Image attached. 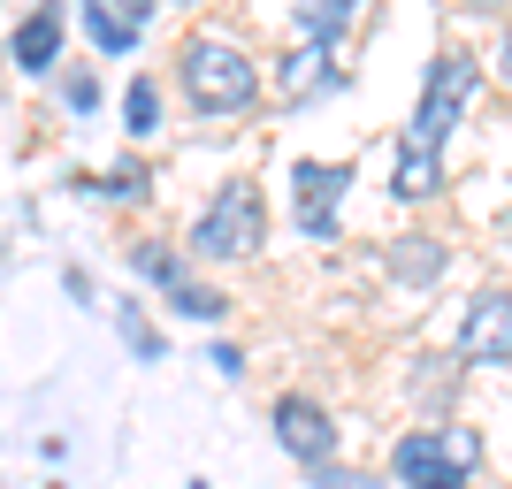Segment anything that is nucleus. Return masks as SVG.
Here are the masks:
<instances>
[{"instance_id": "1", "label": "nucleus", "mask_w": 512, "mask_h": 489, "mask_svg": "<svg viewBox=\"0 0 512 489\" xmlns=\"http://www.w3.org/2000/svg\"><path fill=\"white\" fill-rule=\"evenodd\" d=\"M184 92H192L207 115H237V107L260 100V69L245 62L230 39H207V31H199V39L184 46Z\"/></svg>"}, {"instance_id": "2", "label": "nucleus", "mask_w": 512, "mask_h": 489, "mask_svg": "<svg viewBox=\"0 0 512 489\" xmlns=\"http://www.w3.org/2000/svg\"><path fill=\"white\" fill-rule=\"evenodd\" d=\"M260 237H268V199H260V184H230V192L192 222V253L199 260H253Z\"/></svg>"}, {"instance_id": "3", "label": "nucleus", "mask_w": 512, "mask_h": 489, "mask_svg": "<svg viewBox=\"0 0 512 489\" xmlns=\"http://www.w3.org/2000/svg\"><path fill=\"white\" fill-rule=\"evenodd\" d=\"M474 54H444V62H428V92H421V107H413V123H406V138L398 146H413V153H444V138L459 130V107L474 100Z\"/></svg>"}, {"instance_id": "4", "label": "nucleus", "mask_w": 512, "mask_h": 489, "mask_svg": "<svg viewBox=\"0 0 512 489\" xmlns=\"http://www.w3.org/2000/svg\"><path fill=\"white\" fill-rule=\"evenodd\" d=\"M459 352L482 367H505L512 360V291H482L459 321Z\"/></svg>"}, {"instance_id": "5", "label": "nucleus", "mask_w": 512, "mask_h": 489, "mask_svg": "<svg viewBox=\"0 0 512 489\" xmlns=\"http://www.w3.org/2000/svg\"><path fill=\"white\" fill-rule=\"evenodd\" d=\"M268 421H276V444L291 451V459H306V467H321V459L337 451V421H329L314 398H276Z\"/></svg>"}, {"instance_id": "6", "label": "nucleus", "mask_w": 512, "mask_h": 489, "mask_svg": "<svg viewBox=\"0 0 512 489\" xmlns=\"http://www.w3.org/2000/svg\"><path fill=\"white\" fill-rule=\"evenodd\" d=\"M291 184H299V230L306 237H337V199H344V184H352V169H329V161H299V176H291Z\"/></svg>"}, {"instance_id": "7", "label": "nucleus", "mask_w": 512, "mask_h": 489, "mask_svg": "<svg viewBox=\"0 0 512 489\" xmlns=\"http://www.w3.org/2000/svg\"><path fill=\"white\" fill-rule=\"evenodd\" d=\"M8 54H16V69H31V77H46V69L62 62V0H39V8L23 16Z\"/></svg>"}, {"instance_id": "8", "label": "nucleus", "mask_w": 512, "mask_h": 489, "mask_svg": "<svg viewBox=\"0 0 512 489\" xmlns=\"http://www.w3.org/2000/svg\"><path fill=\"white\" fill-rule=\"evenodd\" d=\"M390 467H398L406 489H459V459L444 451V436H406Z\"/></svg>"}, {"instance_id": "9", "label": "nucleus", "mask_w": 512, "mask_h": 489, "mask_svg": "<svg viewBox=\"0 0 512 489\" xmlns=\"http://www.w3.org/2000/svg\"><path fill=\"white\" fill-rule=\"evenodd\" d=\"M436 184H444V153L398 146V161H390V192H398V199H428Z\"/></svg>"}, {"instance_id": "10", "label": "nucleus", "mask_w": 512, "mask_h": 489, "mask_svg": "<svg viewBox=\"0 0 512 489\" xmlns=\"http://www.w3.org/2000/svg\"><path fill=\"white\" fill-rule=\"evenodd\" d=\"M123 130H130V138H153V130H161V85H153V77H130V92H123Z\"/></svg>"}, {"instance_id": "11", "label": "nucleus", "mask_w": 512, "mask_h": 489, "mask_svg": "<svg viewBox=\"0 0 512 489\" xmlns=\"http://www.w3.org/2000/svg\"><path fill=\"white\" fill-rule=\"evenodd\" d=\"M85 39L100 46V54H130V46H138V31H123V23L107 16L100 0H85Z\"/></svg>"}, {"instance_id": "12", "label": "nucleus", "mask_w": 512, "mask_h": 489, "mask_svg": "<svg viewBox=\"0 0 512 489\" xmlns=\"http://www.w3.org/2000/svg\"><path fill=\"white\" fill-rule=\"evenodd\" d=\"M390 268H398L406 283H428L436 268H444V260H436V245H428V237H398V253H390Z\"/></svg>"}, {"instance_id": "13", "label": "nucleus", "mask_w": 512, "mask_h": 489, "mask_svg": "<svg viewBox=\"0 0 512 489\" xmlns=\"http://www.w3.org/2000/svg\"><path fill=\"white\" fill-rule=\"evenodd\" d=\"M169 298H176V314H192V321H222V314H230V298L199 291V283H169Z\"/></svg>"}, {"instance_id": "14", "label": "nucleus", "mask_w": 512, "mask_h": 489, "mask_svg": "<svg viewBox=\"0 0 512 489\" xmlns=\"http://www.w3.org/2000/svg\"><path fill=\"white\" fill-rule=\"evenodd\" d=\"M299 16H306V31H314V39L329 46V39L344 31V23H352V0H306Z\"/></svg>"}, {"instance_id": "15", "label": "nucleus", "mask_w": 512, "mask_h": 489, "mask_svg": "<svg viewBox=\"0 0 512 489\" xmlns=\"http://www.w3.org/2000/svg\"><path fill=\"white\" fill-rule=\"evenodd\" d=\"M130 268H138V276H153V283H184L176 253H161V245H138V253H130Z\"/></svg>"}, {"instance_id": "16", "label": "nucleus", "mask_w": 512, "mask_h": 489, "mask_svg": "<svg viewBox=\"0 0 512 489\" xmlns=\"http://www.w3.org/2000/svg\"><path fill=\"white\" fill-rule=\"evenodd\" d=\"M100 8L123 23V31H146V23H153V0H100Z\"/></svg>"}, {"instance_id": "17", "label": "nucleus", "mask_w": 512, "mask_h": 489, "mask_svg": "<svg viewBox=\"0 0 512 489\" xmlns=\"http://www.w3.org/2000/svg\"><path fill=\"white\" fill-rule=\"evenodd\" d=\"M314 489H375V482H367V474H352V467H329V459H321V467H314Z\"/></svg>"}, {"instance_id": "18", "label": "nucleus", "mask_w": 512, "mask_h": 489, "mask_svg": "<svg viewBox=\"0 0 512 489\" xmlns=\"http://www.w3.org/2000/svg\"><path fill=\"white\" fill-rule=\"evenodd\" d=\"M123 337H130V352H138V360H161V337H153L138 314H123Z\"/></svg>"}, {"instance_id": "19", "label": "nucleus", "mask_w": 512, "mask_h": 489, "mask_svg": "<svg viewBox=\"0 0 512 489\" xmlns=\"http://www.w3.org/2000/svg\"><path fill=\"white\" fill-rule=\"evenodd\" d=\"M100 192H107V199H138V192H146V176H138V169H115Z\"/></svg>"}, {"instance_id": "20", "label": "nucleus", "mask_w": 512, "mask_h": 489, "mask_svg": "<svg viewBox=\"0 0 512 489\" xmlns=\"http://www.w3.org/2000/svg\"><path fill=\"white\" fill-rule=\"evenodd\" d=\"M69 107L92 115V107H100V77H69Z\"/></svg>"}, {"instance_id": "21", "label": "nucleus", "mask_w": 512, "mask_h": 489, "mask_svg": "<svg viewBox=\"0 0 512 489\" xmlns=\"http://www.w3.org/2000/svg\"><path fill=\"white\" fill-rule=\"evenodd\" d=\"M444 451H451V459H459V467H474V451H482V444H474L467 428H451V436H444Z\"/></svg>"}, {"instance_id": "22", "label": "nucleus", "mask_w": 512, "mask_h": 489, "mask_svg": "<svg viewBox=\"0 0 512 489\" xmlns=\"http://www.w3.org/2000/svg\"><path fill=\"white\" fill-rule=\"evenodd\" d=\"M505 77H512V39H505Z\"/></svg>"}, {"instance_id": "23", "label": "nucleus", "mask_w": 512, "mask_h": 489, "mask_svg": "<svg viewBox=\"0 0 512 489\" xmlns=\"http://www.w3.org/2000/svg\"><path fill=\"white\" fill-rule=\"evenodd\" d=\"M459 489H467V482H459Z\"/></svg>"}]
</instances>
